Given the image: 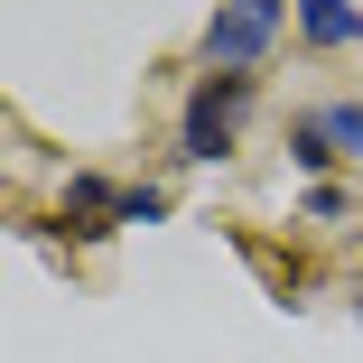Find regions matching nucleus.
<instances>
[{
  "label": "nucleus",
  "instance_id": "nucleus-5",
  "mask_svg": "<svg viewBox=\"0 0 363 363\" xmlns=\"http://www.w3.org/2000/svg\"><path fill=\"white\" fill-rule=\"evenodd\" d=\"M308 112H317V130H326V150L363 168V94H354V103H308Z\"/></svg>",
  "mask_w": 363,
  "mask_h": 363
},
{
  "label": "nucleus",
  "instance_id": "nucleus-7",
  "mask_svg": "<svg viewBox=\"0 0 363 363\" xmlns=\"http://www.w3.org/2000/svg\"><path fill=\"white\" fill-rule=\"evenodd\" d=\"M308 214H317V224H335V214H345V186H335V177H317V186H308Z\"/></svg>",
  "mask_w": 363,
  "mask_h": 363
},
{
  "label": "nucleus",
  "instance_id": "nucleus-4",
  "mask_svg": "<svg viewBox=\"0 0 363 363\" xmlns=\"http://www.w3.org/2000/svg\"><path fill=\"white\" fill-rule=\"evenodd\" d=\"M298 38H308L317 56L354 47V38H363V0H298Z\"/></svg>",
  "mask_w": 363,
  "mask_h": 363
},
{
  "label": "nucleus",
  "instance_id": "nucleus-6",
  "mask_svg": "<svg viewBox=\"0 0 363 363\" xmlns=\"http://www.w3.org/2000/svg\"><path fill=\"white\" fill-rule=\"evenodd\" d=\"M289 159H298L308 177H326V168H335V150H326V130H317V112H298V121H289Z\"/></svg>",
  "mask_w": 363,
  "mask_h": 363
},
{
  "label": "nucleus",
  "instance_id": "nucleus-8",
  "mask_svg": "<svg viewBox=\"0 0 363 363\" xmlns=\"http://www.w3.org/2000/svg\"><path fill=\"white\" fill-rule=\"evenodd\" d=\"M168 214V186H130V224H159Z\"/></svg>",
  "mask_w": 363,
  "mask_h": 363
},
{
  "label": "nucleus",
  "instance_id": "nucleus-1",
  "mask_svg": "<svg viewBox=\"0 0 363 363\" xmlns=\"http://www.w3.org/2000/svg\"><path fill=\"white\" fill-rule=\"evenodd\" d=\"M252 75H196L186 112H177V159L186 168H214V159H233V140H242V112H252Z\"/></svg>",
  "mask_w": 363,
  "mask_h": 363
},
{
  "label": "nucleus",
  "instance_id": "nucleus-9",
  "mask_svg": "<svg viewBox=\"0 0 363 363\" xmlns=\"http://www.w3.org/2000/svg\"><path fill=\"white\" fill-rule=\"evenodd\" d=\"M354 308H363V289H354Z\"/></svg>",
  "mask_w": 363,
  "mask_h": 363
},
{
  "label": "nucleus",
  "instance_id": "nucleus-2",
  "mask_svg": "<svg viewBox=\"0 0 363 363\" xmlns=\"http://www.w3.org/2000/svg\"><path fill=\"white\" fill-rule=\"evenodd\" d=\"M279 19H298V0H214V19L196 38L205 75H252L270 56V38H279Z\"/></svg>",
  "mask_w": 363,
  "mask_h": 363
},
{
  "label": "nucleus",
  "instance_id": "nucleus-3",
  "mask_svg": "<svg viewBox=\"0 0 363 363\" xmlns=\"http://www.w3.org/2000/svg\"><path fill=\"white\" fill-rule=\"evenodd\" d=\"M56 214H65V233H112V224H130V186H112V177H94V168H75L56 186Z\"/></svg>",
  "mask_w": 363,
  "mask_h": 363
}]
</instances>
